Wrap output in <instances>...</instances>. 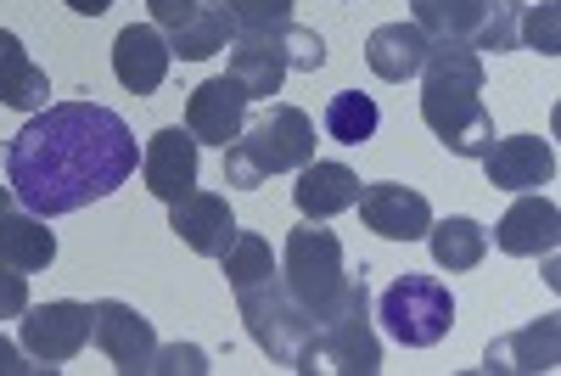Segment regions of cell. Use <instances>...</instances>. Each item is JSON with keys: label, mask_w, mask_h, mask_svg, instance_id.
<instances>
[{"label": "cell", "mask_w": 561, "mask_h": 376, "mask_svg": "<svg viewBox=\"0 0 561 376\" xmlns=\"http://www.w3.org/2000/svg\"><path fill=\"white\" fill-rule=\"evenodd\" d=\"M140 152L129 124L102 102H45L7 147V185L12 197L39 214H79L90 203L129 185Z\"/></svg>", "instance_id": "1"}, {"label": "cell", "mask_w": 561, "mask_h": 376, "mask_svg": "<svg viewBox=\"0 0 561 376\" xmlns=\"http://www.w3.org/2000/svg\"><path fill=\"white\" fill-rule=\"evenodd\" d=\"M225 281L237 293V309L248 320V338L287 371H320V349H314V320L309 309L287 293L280 281V259L270 253V242L259 230H237V242L219 253Z\"/></svg>", "instance_id": "2"}, {"label": "cell", "mask_w": 561, "mask_h": 376, "mask_svg": "<svg viewBox=\"0 0 561 376\" xmlns=\"http://www.w3.org/2000/svg\"><path fill=\"white\" fill-rule=\"evenodd\" d=\"M421 124L455 158H483L494 147V113L483 107V52L466 39H433L421 62Z\"/></svg>", "instance_id": "3"}, {"label": "cell", "mask_w": 561, "mask_h": 376, "mask_svg": "<svg viewBox=\"0 0 561 376\" xmlns=\"http://www.w3.org/2000/svg\"><path fill=\"white\" fill-rule=\"evenodd\" d=\"M314 158V118L293 102H270L237 140L225 147V180L259 192L270 174H298Z\"/></svg>", "instance_id": "4"}, {"label": "cell", "mask_w": 561, "mask_h": 376, "mask_svg": "<svg viewBox=\"0 0 561 376\" xmlns=\"http://www.w3.org/2000/svg\"><path fill=\"white\" fill-rule=\"evenodd\" d=\"M280 281H287V293L320 326L343 304V287H348V259H343L337 230H325L320 219H304L287 237V253H280Z\"/></svg>", "instance_id": "5"}, {"label": "cell", "mask_w": 561, "mask_h": 376, "mask_svg": "<svg viewBox=\"0 0 561 376\" xmlns=\"http://www.w3.org/2000/svg\"><path fill=\"white\" fill-rule=\"evenodd\" d=\"M370 270L359 264V275H348L343 304L314 326V349H320V371H343V376H377L382 371V338L370 326Z\"/></svg>", "instance_id": "6"}, {"label": "cell", "mask_w": 561, "mask_h": 376, "mask_svg": "<svg viewBox=\"0 0 561 376\" xmlns=\"http://www.w3.org/2000/svg\"><path fill=\"white\" fill-rule=\"evenodd\" d=\"M377 320L388 326V338L404 349H433L449 338L455 326V293L444 287L438 275H415L404 270L393 287L377 298Z\"/></svg>", "instance_id": "7"}, {"label": "cell", "mask_w": 561, "mask_h": 376, "mask_svg": "<svg viewBox=\"0 0 561 376\" xmlns=\"http://www.w3.org/2000/svg\"><path fill=\"white\" fill-rule=\"evenodd\" d=\"M18 343L28 349V360H34L39 371H62V365L79 360V349L90 343V304H73V298L28 304Z\"/></svg>", "instance_id": "8"}, {"label": "cell", "mask_w": 561, "mask_h": 376, "mask_svg": "<svg viewBox=\"0 0 561 376\" xmlns=\"http://www.w3.org/2000/svg\"><path fill=\"white\" fill-rule=\"evenodd\" d=\"M90 343L113 360L118 376H147L152 349H158V332H152V320L140 315L135 304L102 298V304H90Z\"/></svg>", "instance_id": "9"}, {"label": "cell", "mask_w": 561, "mask_h": 376, "mask_svg": "<svg viewBox=\"0 0 561 376\" xmlns=\"http://www.w3.org/2000/svg\"><path fill=\"white\" fill-rule=\"evenodd\" d=\"M248 107H253V96L242 90V79H230V73H219V79H203L192 96H185V129L197 135V147L208 140V147H230L242 129H248Z\"/></svg>", "instance_id": "10"}, {"label": "cell", "mask_w": 561, "mask_h": 376, "mask_svg": "<svg viewBox=\"0 0 561 376\" xmlns=\"http://www.w3.org/2000/svg\"><path fill=\"white\" fill-rule=\"evenodd\" d=\"M359 219L365 230H377L382 242H421L433 225V203L415 192V185L399 180H377V185H359Z\"/></svg>", "instance_id": "11"}, {"label": "cell", "mask_w": 561, "mask_h": 376, "mask_svg": "<svg viewBox=\"0 0 561 376\" xmlns=\"http://www.w3.org/2000/svg\"><path fill=\"white\" fill-rule=\"evenodd\" d=\"M494 192H539L556 180V147L539 135H494V147L478 158Z\"/></svg>", "instance_id": "12"}, {"label": "cell", "mask_w": 561, "mask_h": 376, "mask_svg": "<svg viewBox=\"0 0 561 376\" xmlns=\"http://www.w3.org/2000/svg\"><path fill=\"white\" fill-rule=\"evenodd\" d=\"M169 68H174V52H169V34L158 23L118 29V39H113V73H118V84L129 90V96H152V90H163Z\"/></svg>", "instance_id": "13"}, {"label": "cell", "mask_w": 561, "mask_h": 376, "mask_svg": "<svg viewBox=\"0 0 561 376\" xmlns=\"http://www.w3.org/2000/svg\"><path fill=\"white\" fill-rule=\"evenodd\" d=\"M169 230L192 248V253H203V259H219L230 242H237V214H230V203L219 197V192H185V197H174L169 203Z\"/></svg>", "instance_id": "14"}, {"label": "cell", "mask_w": 561, "mask_h": 376, "mask_svg": "<svg viewBox=\"0 0 561 376\" xmlns=\"http://www.w3.org/2000/svg\"><path fill=\"white\" fill-rule=\"evenodd\" d=\"M140 180H147V192L163 197V203L185 197L197 185V135L180 129V124L158 129L147 140V152H140Z\"/></svg>", "instance_id": "15"}, {"label": "cell", "mask_w": 561, "mask_h": 376, "mask_svg": "<svg viewBox=\"0 0 561 376\" xmlns=\"http://www.w3.org/2000/svg\"><path fill=\"white\" fill-rule=\"evenodd\" d=\"M561 242V208L539 192H523L517 203L505 208V219L494 225V248L511 253V259H550Z\"/></svg>", "instance_id": "16"}, {"label": "cell", "mask_w": 561, "mask_h": 376, "mask_svg": "<svg viewBox=\"0 0 561 376\" xmlns=\"http://www.w3.org/2000/svg\"><path fill=\"white\" fill-rule=\"evenodd\" d=\"M0 259L18 264L23 275L57 264V237H51V225H45L39 214H28V208L12 197V185H0Z\"/></svg>", "instance_id": "17"}, {"label": "cell", "mask_w": 561, "mask_h": 376, "mask_svg": "<svg viewBox=\"0 0 561 376\" xmlns=\"http://www.w3.org/2000/svg\"><path fill=\"white\" fill-rule=\"evenodd\" d=\"M230 52V79H242V90L253 102H270L280 96V84H287V45H280V29L270 34H237L225 45Z\"/></svg>", "instance_id": "18"}, {"label": "cell", "mask_w": 561, "mask_h": 376, "mask_svg": "<svg viewBox=\"0 0 561 376\" xmlns=\"http://www.w3.org/2000/svg\"><path fill=\"white\" fill-rule=\"evenodd\" d=\"M556 365H561V326H556V315L528 320L523 332H511V338H494L489 354H483V371H500V376H511V371L539 376V371H556Z\"/></svg>", "instance_id": "19"}, {"label": "cell", "mask_w": 561, "mask_h": 376, "mask_svg": "<svg viewBox=\"0 0 561 376\" xmlns=\"http://www.w3.org/2000/svg\"><path fill=\"white\" fill-rule=\"evenodd\" d=\"M359 174L348 169V163H320V158H309L304 169H298V185H293V203H298V214L304 219H337V214H348L354 203H359Z\"/></svg>", "instance_id": "20"}, {"label": "cell", "mask_w": 561, "mask_h": 376, "mask_svg": "<svg viewBox=\"0 0 561 376\" xmlns=\"http://www.w3.org/2000/svg\"><path fill=\"white\" fill-rule=\"evenodd\" d=\"M427 52H433V39L421 34L415 23H382L377 34L365 39V68L377 79H388V84H404V79L421 73Z\"/></svg>", "instance_id": "21"}, {"label": "cell", "mask_w": 561, "mask_h": 376, "mask_svg": "<svg viewBox=\"0 0 561 376\" xmlns=\"http://www.w3.org/2000/svg\"><path fill=\"white\" fill-rule=\"evenodd\" d=\"M45 96H51V79H45V68L23 52V39H18L12 29H0V107L39 113Z\"/></svg>", "instance_id": "22"}, {"label": "cell", "mask_w": 561, "mask_h": 376, "mask_svg": "<svg viewBox=\"0 0 561 376\" xmlns=\"http://www.w3.org/2000/svg\"><path fill=\"white\" fill-rule=\"evenodd\" d=\"M433 248V264L460 275V270H478L489 259V230L478 219H466V214H449V219H433L427 225V237H421Z\"/></svg>", "instance_id": "23"}, {"label": "cell", "mask_w": 561, "mask_h": 376, "mask_svg": "<svg viewBox=\"0 0 561 376\" xmlns=\"http://www.w3.org/2000/svg\"><path fill=\"white\" fill-rule=\"evenodd\" d=\"M230 39H237V23H230V12L214 0V7H203L192 23H180V29L169 34V52H174L180 62H208V57L225 52Z\"/></svg>", "instance_id": "24"}, {"label": "cell", "mask_w": 561, "mask_h": 376, "mask_svg": "<svg viewBox=\"0 0 561 376\" xmlns=\"http://www.w3.org/2000/svg\"><path fill=\"white\" fill-rule=\"evenodd\" d=\"M325 135L337 140V147H365L370 135H377L382 113H377V96H365V90H337L332 102H325Z\"/></svg>", "instance_id": "25"}, {"label": "cell", "mask_w": 561, "mask_h": 376, "mask_svg": "<svg viewBox=\"0 0 561 376\" xmlns=\"http://www.w3.org/2000/svg\"><path fill=\"white\" fill-rule=\"evenodd\" d=\"M410 23L427 34V39H472L483 0H410Z\"/></svg>", "instance_id": "26"}, {"label": "cell", "mask_w": 561, "mask_h": 376, "mask_svg": "<svg viewBox=\"0 0 561 376\" xmlns=\"http://www.w3.org/2000/svg\"><path fill=\"white\" fill-rule=\"evenodd\" d=\"M517 29H523V0H483V12H478V29H472V52H494V57H505V52H517Z\"/></svg>", "instance_id": "27"}, {"label": "cell", "mask_w": 561, "mask_h": 376, "mask_svg": "<svg viewBox=\"0 0 561 376\" xmlns=\"http://www.w3.org/2000/svg\"><path fill=\"white\" fill-rule=\"evenodd\" d=\"M237 34H270V29H287L293 23V0H225Z\"/></svg>", "instance_id": "28"}, {"label": "cell", "mask_w": 561, "mask_h": 376, "mask_svg": "<svg viewBox=\"0 0 561 376\" xmlns=\"http://www.w3.org/2000/svg\"><path fill=\"white\" fill-rule=\"evenodd\" d=\"M280 45H287V68L293 73H320L325 68V39L304 23H287L280 29Z\"/></svg>", "instance_id": "29"}, {"label": "cell", "mask_w": 561, "mask_h": 376, "mask_svg": "<svg viewBox=\"0 0 561 376\" xmlns=\"http://www.w3.org/2000/svg\"><path fill=\"white\" fill-rule=\"evenodd\" d=\"M523 45H534V52L556 57L561 52V34H556V0H545V7H523V29H517Z\"/></svg>", "instance_id": "30"}, {"label": "cell", "mask_w": 561, "mask_h": 376, "mask_svg": "<svg viewBox=\"0 0 561 376\" xmlns=\"http://www.w3.org/2000/svg\"><path fill=\"white\" fill-rule=\"evenodd\" d=\"M147 371H158V376H203L208 371V354L197 349V343H169V349H152V365Z\"/></svg>", "instance_id": "31"}, {"label": "cell", "mask_w": 561, "mask_h": 376, "mask_svg": "<svg viewBox=\"0 0 561 376\" xmlns=\"http://www.w3.org/2000/svg\"><path fill=\"white\" fill-rule=\"evenodd\" d=\"M23 309H28V275L0 259V320H23Z\"/></svg>", "instance_id": "32"}, {"label": "cell", "mask_w": 561, "mask_h": 376, "mask_svg": "<svg viewBox=\"0 0 561 376\" xmlns=\"http://www.w3.org/2000/svg\"><path fill=\"white\" fill-rule=\"evenodd\" d=\"M203 7H214V0H147V12H152V23H158L163 34H174L180 23H192Z\"/></svg>", "instance_id": "33"}, {"label": "cell", "mask_w": 561, "mask_h": 376, "mask_svg": "<svg viewBox=\"0 0 561 376\" xmlns=\"http://www.w3.org/2000/svg\"><path fill=\"white\" fill-rule=\"evenodd\" d=\"M39 365L28 360V349L23 343H12V338H0V376H34Z\"/></svg>", "instance_id": "34"}, {"label": "cell", "mask_w": 561, "mask_h": 376, "mask_svg": "<svg viewBox=\"0 0 561 376\" xmlns=\"http://www.w3.org/2000/svg\"><path fill=\"white\" fill-rule=\"evenodd\" d=\"M62 7H68V12H79V18H102V12L113 7V0H62Z\"/></svg>", "instance_id": "35"}]
</instances>
